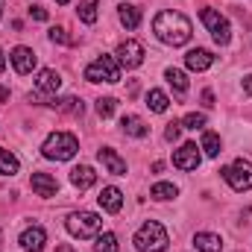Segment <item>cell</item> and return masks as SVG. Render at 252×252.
Instances as JSON below:
<instances>
[{
  "label": "cell",
  "mask_w": 252,
  "mask_h": 252,
  "mask_svg": "<svg viewBox=\"0 0 252 252\" xmlns=\"http://www.w3.org/2000/svg\"><path fill=\"white\" fill-rule=\"evenodd\" d=\"M153 32H156L164 44H170V47H182V44H188L190 41V21L182 15V12L164 9V12L156 15V21H153Z\"/></svg>",
  "instance_id": "6da1fadb"
},
{
  "label": "cell",
  "mask_w": 252,
  "mask_h": 252,
  "mask_svg": "<svg viewBox=\"0 0 252 252\" xmlns=\"http://www.w3.org/2000/svg\"><path fill=\"white\" fill-rule=\"evenodd\" d=\"M167 232H164V226L161 223H156V220H147L141 229H138V235H135V250L138 252H164L167 250Z\"/></svg>",
  "instance_id": "7a4b0ae2"
},
{
  "label": "cell",
  "mask_w": 252,
  "mask_h": 252,
  "mask_svg": "<svg viewBox=\"0 0 252 252\" xmlns=\"http://www.w3.org/2000/svg\"><path fill=\"white\" fill-rule=\"evenodd\" d=\"M76 150H79V141L70 132H53L41 147L44 158H50V161H67L76 156Z\"/></svg>",
  "instance_id": "3957f363"
},
{
  "label": "cell",
  "mask_w": 252,
  "mask_h": 252,
  "mask_svg": "<svg viewBox=\"0 0 252 252\" xmlns=\"http://www.w3.org/2000/svg\"><path fill=\"white\" fill-rule=\"evenodd\" d=\"M64 226H67V232H70L73 238H94V235H100L103 220H100L94 211H73Z\"/></svg>",
  "instance_id": "277c9868"
},
{
  "label": "cell",
  "mask_w": 252,
  "mask_h": 252,
  "mask_svg": "<svg viewBox=\"0 0 252 252\" xmlns=\"http://www.w3.org/2000/svg\"><path fill=\"white\" fill-rule=\"evenodd\" d=\"M85 79L88 82H118L121 79V62L115 56H97L85 67Z\"/></svg>",
  "instance_id": "5b68a950"
},
{
  "label": "cell",
  "mask_w": 252,
  "mask_h": 252,
  "mask_svg": "<svg viewBox=\"0 0 252 252\" xmlns=\"http://www.w3.org/2000/svg\"><path fill=\"white\" fill-rule=\"evenodd\" d=\"M199 18H202V24L208 27V32H211V38L217 41V44H229V38H232V27H229V21L217 12V9H202L199 12Z\"/></svg>",
  "instance_id": "8992f818"
},
{
  "label": "cell",
  "mask_w": 252,
  "mask_h": 252,
  "mask_svg": "<svg viewBox=\"0 0 252 252\" xmlns=\"http://www.w3.org/2000/svg\"><path fill=\"white\" fill-rule=\"evenodd\" d=\"M220 173H223V179H226V182H229L235 190H250L252 188V161L238 158L235 164L223 167Z\"/></svg>",
  "instance_id": "52a82bcc"
},
{
  "label": "cell",
  "mask_w": 252,
  "mask_h": 252,
  "mask_svg": "<svg viewBox=\"0 0 252 252\" xmlns=\"http://www.w3.org/2000/svg\"><path fill=\"white\" fill-rule=\"evenodd\" d=\"M173 164L179 167V170H196L199 167V150H196V144H182L176 153H173Z\"/></svg>",
  "instance_id": "ba28073f"
},
{
  "label": "cell",
  "mask_w": 252,
  "mask_h": 252,
  "mask_svg": "<svg viewBox=\"0 0 252 252\" xmlns=\"http://www.w3.org/2000/svg\"><path fill=\"white\" fill-rule=\"evenodd\" d=\"M118 62L126 64V67H138V64L144 62V47L138 44V41H124L121 47H118Z\"/></svg>",
  "instance_id": "9c48e42d"
},
{
  "label": "cell",
  "mask_w": 252,
  "mask_h": 252,
  "mask_svg": "<svg viewBox=\"0 0 252 252\" xmlns=\"http://www.w3.org/2000/svg\"><path fill=\"white\" fill-rule=\"evenodd\" d=\"M59 88H62V76L56 70H50V67L38 70V76H35V91L38 94H56Z\"/></svg>",
  "instance_id": "30bf717a"
},
{
  "label": "cell",
  "mask_w": 252,
  "mask_h": 252,
  "mask_svg": "<svg viewBox=\"0 0 252 252\" xmlns=\"http://www.w3.org/2000/svg\"><path fill=\"white\" fill-rule=\"evenodd\" d=\"M44 244H47V232H44L41 226H30V229L21 235V247L27 252H41Z\"/></svg>",
  "instance_id": "8fae6325"
},
{
  "label": "cell",
  "mask_w": 252,
  "mask_h": 252,
  "mask_svg": "<svg viewBox=\"0 0 252 252\" xmlns=\"http://www.w3.org/2000/svg\"><path fill=\"white\" fill-rule=\"evenodd\" d=\"M9 59H12V64H15L18 73H32V70H35V53H32L30 47H15Z\"/></svg>",
  "instance_id": "7c38bea8"
},
{
  "label": "cell",
  "mask_w": 252,
  "mask_h": 252,
  "mask_svg": "<svg viewBox=\"0 0 252 252\" xmlns=\"http://www.w3.org/2000/svg\"><path fill=\"white\" fill-rule=\"evenodd\" d=\"M97 199H100V205H103L109 214H118V211L124 208V193H121V188H112V185H109V188L100 190Z\"/></svg>",
  "instance_id": "4fadbf2b"
},
{
  "label": "cell",
  "mask_w": 252,
  "mask_h": 252,
  "mask_svg": "<svg viewBox=\"0 0 252 252\" xmlns=\"http://www.w3.org/2000/svg\"><path fill=\"white\" fill-rule=\"evenodd\" d=\"M97 158L109 167V173H115V176H126V161L115 153V150H109V147H103L100 153H97Z\"/></svg>",
  "instance_id": "5bb4252c"
},
{
  "label": "cell",
  "mask_w": 252,
  "mask_h": 252,
  "mask_svg": "<svg viewBox=\"0 0 252 252\" xmlns=\"http://www.w3.org/2000/svg\"><path fill=\"white\" fill-rule=\"evenodd\" d=\"M70 182H73L79 190H88L94 182H97V173H94L88 164H79V167H73V170H70Z\"/></svg>",
  "instance_id": "9a60e30c"
},
{
  "label": "cell",
  "mask_w": 252,
  "mask_h": 252,
  "mask_svg": "<svg viewBox=\"0 0 252 252\" xmlns=\"http://www.w3.org/2000/svg\"><path fill=\"white\" fill-rule=\"evenodd\" d=\"M32 190H35L38 196H56L59 182H56L53 176H47V173H32Z\"/></svg>",
  "instance_id": "2e32d148"
},
{
  "label": "cell",
  "mask_w": 252,
  "mask_h": 252,
  "mask_svg": "<svg viewBox=\"0 0 252 252\" xmlns=\"http://www.w3.org/2000/svg\"><path fill=\"white\" fill-rule=\"evenodd\" d=\"M185 64H188V70H208V67L214 64V56H211L208 50L196 47V50H190L188 56H185Z\"/></svg>",
  "instance_id": "e0dca14e"
},
{
  "label": "cell",
  "mask_w": 252,
  "mask_h": 252,
  "mask_svg": "<svg viewBox=\"0 0 252 252\" xmlns=\"http://www.w3.org/2000/svg\"><path fill=\"white\" fill-rule=\"evenodd\" d=\"M193 247H196L199 252H223V241H220V235L199 232V235L193 238Z\"/></svg>",
  "instance_id": "ac0fdd59"
},
{
  "label": "cell",
  "mask_w": 252,
  "mask_h": 252,
  "mask_svg": "<svg viewBox=\"0 0 252 252\" xmlns=\"http://www.w3.org/2000/svg\"><path fill=\"white\" fill-rule=\"evenodd\" d=\"M121 126H124V132L126 135H132V138H144L150 129H147V124L138 118V115H126L124 121H121Z\"/></svg>",
  "instance_id": "d6986e66"
},
{
  "label": "cell",
  "mask_w": 252,
  "mask_h": 252,
  "mask_svg": "<svg viewBox=\"0 0 252 252\" xmlns=\"http://www.w3.org/2000/svg\"><path fill=\"white\" fill-rule=\"evenodd\" d=\"M118 18H121V24H124L126 30H135L141 24V12L135 6H129V3H121L118 6Z\"/></svg>",
  "instance_id": "ffe728a7"
},
{
  "label": "cell",
  "mask_w": 252,
  "mask_h": 252,
  "mask_svg": "<svg viewBox=\"0 0 252 252\" xmlns=\"http://www.w3.org/2000/svg\"><path fill=\"white\" fill-rule=\"evenodd\" d=\"M53 109H59L64 115H82V103L76 97H62V100H50Z\"/></svg>",
  "instance_id": "44dd1931"
},
{
  "label": "cell",
  "mask_w": 252,
  "mask_h": 252,
  "mask_svg": "<svg viewBox=\"0 0 252 252\" xmlns=\"http://www.w3.org/2000/svg\"><path fill=\"white\" fill-rule=\"evenodd\" d=\"M147 106L153 109V112H167V106H170V100H167V94L164 91H158V88H153L150 94H147Z\"/></svg>",
  "instance_id": "7402d4cb"
},
{
  "label": "cell",
  "mask_w": 252,
  "mask_h": 252,
  "mask_svg": "<svg viewBox=\"0 0 252 252\" xmlns=\"http://www.w3.org/2000/svg\"><path fill=\"white\" fill-rule=\"evenodd\" d=\"M76 15H79L82 24H97V0H82Z\"/></svg>",
  "instance_id": "603a6c76"
},
{
  "label": "cell",
  "mask_w": 252,
  "mask_h": 252,
  "mask_svg": "<svg viewBox=\"0 0 252 252\" xmlns=\"http://www.w3.org/2000/svg\"><path fill=\"white\" fill-rule=\"evenodd\" d=\"M164 76H167V82H170L179 94H185V91H188V76H185L179 67H167V73H164Z\"/></svg>",
  "instance_id": "cb8c5ba5"
},
{
  "label": "cell",
  "mask_w": 252,
  "mask_h": 252,
  "mask_svg": "<svg viewBox=\"0 0 252 252\" xmlns=\"http://www.w3.org/2000/svg\"><path fill=\"white\" fill-rule=\"evenodd\" d=\"M12 173H18V158L0 147V176H12Z\"/></svg>",
  "instance_id": "d4e9b609"
},
{
  "label": "cell",
  "mask_w": 252,
  "mask_h": 252,
  "mask_svg": "<svg viewBox=\"0 0 252 252\" xmlns=\"http://www.w3.org/2000/svg\"><path fill=\"white\" fill-rule=\"evenodd\" d=\"M176 193H179V188L170 185V182H158V185H153V190H150V196H153V199H161V202H164V199H173Z\"/></svg>",
  "instance_id": "484cf974"
},
{
  "label": "cell",
  "mask_w": 252,
  "mask_h": 252,
  "mask_svg": "<svg viewBox=\"0 0 252 252\" xmlns=\"http://www.w3.org/2000/svg\"><path fill=\"white\" fill-rule=\"evenodd\" d=\"M202 150L208 158H217L220 156V138L214 132H202Z\"/></svg>",
  "instance_id": "4316f807"
},
{
  "label": "cell",
  "mask_w": 252,
  "mask_h": 252,
  "mask_svg": "<svg viewBox=\"0 0 252 252\" xmlns=\"http://www.w3.org/2000/svg\"><path fill=\"white\" fill-rule=\"evenodd\" d=\"M97 252H118V238L112 232L97 235Z\"/></svg>",
  "instance_id": "83f0119b"
},
{
  "label": "cell",
  "mask_w": 252,
  "mask_h": 252,
  "mask_svg": "<svg viewBox=\"0 0 252 252\" xmlns=\"http://www.w3.org/2000/svg\"><path fill=\"white\" fill-rule=\"evenodd\" d=\"M115 109H118V100H115V97H100V100H97V115H100V118H112Z\"/></svg>",
  "instance_id": "f1b7e54d"
},
{
  "label": "cell",
  "mask_w": 252,
  "mask_h": 252,
  "mask_svg": "<svg viewBox=\"0 0 252 252\" xmlns=\"http://www.w3.org/2000/svg\"><path fill=\"white\" fill-rule=\"evenodd\" d=\"M199 126H205V115H199V112H190L182 118V129H199Z\"/></svg>",
  "instance_id": "f546056e"
},
{
  "label": "cell",
  "mask_w": 252,
  "mask_h": 252,
  "mask_svg": "<svg viewBox=\"0 0 252 252\" xmlns=\"http://www.w3.org/2000/svg\"><path fill=\"white\" fill-rule=\"evenodd\" d=\"M50 38H53V41H59V44H70V35H67V30H64V27H53V30H50Z\"/></svg>",
  "instance_id": "4dcf8cb0"
},
{
  "label": "cell",
  "mask_w": 252,
  "mask_h": 252,
  "mask_svg": "<svg viewBox=\"0 0 252 252\" xmlns=\"http://www.w3.org/2000/svg\"><path fill=\"white\" fill-rule=\"evenodd\" d=\"M179 132H182V124H167L164 138H167V141H176V138H179Z\"/></svg>",
  "instance_id": "1f68e13d"
},
{
  "label": "cell",
  "mask_w": 252,
  "mask_h": 252,
  "mask_svg": "<svg viewBox=\"0 0 252 252\" xmlns=\"http://www.w3.org/2000/svg\"><path fill=\"white\" fill-rule=\"evenodd\" d=\"M30 15H32L35 21H47V9H44V6H30Z\"/></svg>",
  "instance_id": "d6a6232c"
},
{
  "label": "cell",
  "mask_w": 252,
  "mask_h": 252,
  "mask_svg": "<svg viewBox=\"0 0 252 252\" xmlns=\"http://www.w3.org/2000/svg\"><path fill=\"white\" fill-rule=\"evenodd\" d=\"M202 103L211 109V106H214V94H211V91H202Z\"/></svg>",
  "instance_id": "836d02e7"
},
{
  "label": "cell",
  "mask_w": 252,
  "mask_h": 252,
  "mask_svg": "<svg viewBox=\"0 0 252 252\" xmlns=\"http://www.w3.org/2000/svg\"><path fill=\"white\" fill-rule=\"evenodd\" d=\"M244 94H250L252 97V73L250 76H244Z\"/></svg>",
  "instance_id": "e575fe53"
},
{
  "label": "cell",
  "mask_w": 252,
  "mask_h": 252,
  "mask_svg": "<svg viewBox=\"0 0 252 252\" xmlns=\"http://www.w3.org/2000/svg\"><path fill=\"white\" fill-rule=\"evenodd\" d=\"M56 252H76V250H73L70 244H59V247H56Z\"/></svg>",
  "instance_id": "d590c367"
},
{
  "label": "cell",
  "mask_w": 252,
  "mask_h": 252,
  "mask_svg": "<svg viewBox=\"0 0 252 252\" xmlns=\"http://www.w3.org/2000/svg\"><path fill=\"white\" fill-rule=\"evenodd\" d=\"M3 67H6V59H3V50H0V70H3Z\"/></svg>",
  "instance_id": "8d00e7d4"
},
{
  "label": "cell",
  "mask_w": 252,
  "mask_h": 252,
  "mask_svg": "<svg viewBox=\"0 0 252 252\" xmlns=\"http://www.w3.org/2000/svg\"><path fill=\"white\" fill-rule=\"evenodd\" d=\"M56 3H59V6H64V3H70V0H56Z\"/></svg>",
  "instance_id": "74e56055"
},
{
  "label": "cell",
  "mask_w": 252,
  "mask_h": 252,
  "mask_svg": "<svg viewBox=\"0 0 252 252\" xmlns=\"http://www.w3.org/2000/svg\"><path fill=\"white\" fill-rule=\"evenodd\" d=\"M0 18H3V0H0Z\"/></svg>",
  "instance_id": "f35d334b"
}]
</instances>
